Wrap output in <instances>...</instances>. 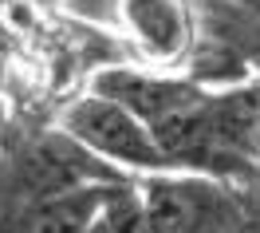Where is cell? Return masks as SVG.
Listing matches in <instances>:
<instances>
[{
    "instance_id": "1",
    "label": "cell",
    "mask_w": 260,
    "mask_h": 233,
    "mask_svg": "<svg viewBox=\"0 0 260 233\" xmlns=\"http://www.w3.org/2000/svg\"><path fill=\"white\" fill-rule=\"evenodd\" d=\"M122 182V170L103 162L99 154L83 147L75 134L59 131H36L20 138L0 154V210L16 201L67 194L83 186H114Z\"/></svg>"
},
{
    "instance_id": "2",
    "label": "cell",
    "mask_w": 260,
    "mask_h": 233,
    "mask_svg": "<svg viewBox=\"0 0 260 233\" xmlns=\"http://www.w3.org/2000/svg\"><path fill=\"white\" fill-rule=\"evenodd\" d=\"M142 201L158 233H244L252 221L248 206L229 186L185 170L150 174L142 186Z\"/></svg>"
},
{
    "instance_id": "3",
    "label": "cell",
    "mask_w": 260,
    "mask_h": 233,
    "mask_svg": "<svg viewBox=\"0 0 260 233\" xmlns=\"http://www.w3.org/2000/svg\"><path fill=\"white\" fill-rule=\"evenodd\" d=\"M63 131L75 134L83 147L99 154L103 162H111L114 170H142V174H166V170H181L166 147L158 142V134L146 119H138L130 107L107 99L91 91L87 99L71 103L63 115Z\"/></svg>"
},
{
    "instance_id": "4",
    "label": "cell",
    "mask_w": 260,
    "mask_h": 233,
    "mask_svg": "<svg viewBox=\"0 0 260 233\" xmlns=\"http://www.w3.org/2000/svg\"><path fill=\"white\" fill-rule=\"evenodd\" d=\"M107 198H111V186H83L67 194L16 201L0 210V233H95Z\"/></svg>"
},
{
    "instance_id": "5",
    "label": "cell",
    "mask_w": 260,
    "mask_h": 233,
    "mask_svg": "<svg viewBox=\"0 0 260 233\" xmlns=\"http://www.w3.org/2000/svg\"><path fill=\"white\" fill-rule=\"evenodd\" d=\"M118 16L154 64H174L193 48V16L185 0H118Z\"/></svg>"
},
{
    "instance_id": "6",
    "label": "cell",
    "mask_w": 260,
    "mask_h": 233,
    "mask_svg": "<svg viewBox=\"0 0 260 233\" xmlns=\"http://www.w3.org/2000/svg\"><path fill=\"white\" fill-rule=\"evenodd\" d=\"M95 233H111V229H107V225H103V221H99V225H95Z\"/></svg>"
}]
</instances>
